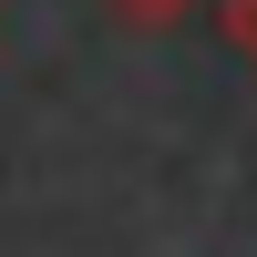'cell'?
<instances>
[{
  "mask_svg": "<svg viewBox=\"0 0 257 257\" xmlns=\"http://www.w3.org/2000/svg\"><path fill=\"white\" fill-rule=\"evenodd\" d=\"M103 11H113L123 31H175V21L196 11V0H103Z\"/></svg>",
  "mask_w": 257,
  "mask_h": 257,
  "instance_id": "cell-1",
  "label": "cell"
},
{
  "mask_svg": "<svg viewBox=\"0 0 257 257\" xmlns=\"http://www.w3.org/2000/svg\"><path fill=\"white\" fill-rule=\"evenodd\" d=\"M216 21H226V52H237V62H247V72H257V0H226V11H216Z\"/></svg>",
  "mask_w": 257,
  "mask_h": 257,
  "instance_id": "cell-2",
  "label": "cell"
}]
</instances>
